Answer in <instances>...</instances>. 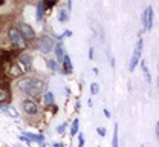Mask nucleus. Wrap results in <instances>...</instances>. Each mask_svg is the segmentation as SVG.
I'll return each mask as SVG.
<instances>
[{"label": "nucleus", "instance_id": "obj_1", "mask_svg": "<svg viewBox=\"0 0 159 147\" xmlns=\"http://www.w3.org/2000/svg\"><path fill=\"white\" fill-rule=\"evenodd\" d=\"M19 87L21 92H25L29 97H37L40 92L43 90L44 83L40 78H23L19 81Z\"/></svg>", "mask_w": 159, "mask_h": 147}, {"label": "nucleus", "instance_id": "obj_2", "mask_svg": "<svg viewBox=\"0 0 159 147\" xmlns=\"http://www.w3.org/2000/svg\"><path fill=\"white\" fill-rule=\"evenodd\" d=\"M8 35H9V40H11V43H12L16 48H26V39H25V37L20 34V31L16 28V26L9 28Z\"/></svg>", "mask_w": 159, "mask_h": 147}, {"label": "nucleus", "instance_id": "obj_3", "mask_svg": "<svg viewBox=\"0 0 159 147\" xmlns=\"http://www.w3.org/2000/svg\"><path fill=\"white\" fill-rule=\"evenodd\" d=\"M16 28L19 29L20 34H21L26 40H34V39H35V31H34L29 25H26L25 21H19Z\"/></svg>", "mask_w": 159, "mask_h": 147}, {"label": "nucleus", "instance_id": "obj_4", "mask_svg": "<svg viewBox=\"0 0 159 147\" xmlns=\"http://www.w3.org/2000/svg\"><path fill=\"white\" fill-rule=\"evenodd\" d=\"M141 52H142V39H139L138 42H136L135 51H133V55H132V60H130V66H129L130 72H133V71H135V67H136V64L139 63V58H141Z\"/></svg>", "mask_w": 159, "mask_h": 147}, {"label": "nucleus", "instance_id": "obj_5", "mask_svg": "<svg viewBox=\"0 0 159 147\" xmlns=\"http://www.w3.org/2000/svg\"><path fill=\"white\" fill-rule=\"evenodd\" d=\"M54 40L51 39V37H48V35H43L41 37V40H40V49H41V52L43 54H51L52 51H54Z\"/></svg>", "mask_w": 159, "mask_h": 147}, {"label": "nucleus", "instance_id": "obj_6", "mask_svg": "<svg viewBox=\"0 0 159 147\" xmlns=\"http://www.w3.org/2000/svg\"><path fill=\"white\" fill-rule=\"evenodd\" d=\"M23 110L28 113V115H37L39 113V106L37 103L34 101V100H31V98H26V100H23Z\"/></svg>", "mask_w": 159, "mask_h": 147}, {"label": "nucleus", "instance_id": "obj_7", "mask_svg": "<svg viewBox=\"0 0 159 147\" xmlns=\"http://www.w3.org/2000/svg\"><path fill=\"white\" fill-rule=\"evenodd\" d=\"M142 21H144V29L150 31L153 26V8L152 6H148L145 9V12L142 14Z\"/></svg>", "mask_w": 159, "mask_h": 147}, {"label": "nucleus", "instance_id": "obj_8", "mask_svg": "<svg viewBox=\"0 0 159 147\" xmlns=\"http://www.w3.org/2000/svg\"><path fill=\"white\" fill-rule=\"evenodd\" d=\"M19 64H21L25 69H31V66H32V55L31 54H21L19 57Z\"/></svg>", "mask_w": 159, "mask_h": 147}, {"label": "nucleus", "instance_id": "obj_9", "mask_svg": "<svg viewBox=\"0 0 159 147\" xmlns=\"http://www.w3.org/2000/svg\"><path fill=\"white\" fill-rule=\"evenodd\" d=\"M23 136L31 143V141H34V143H44V136L43 135H35V133H23Z\"/></svg>", "mask_w": 159, "mask_h": 147}, {"label": "nucleus", "instance_id": "obj_10", "mask_svg": "<svg viewBox=\"0 0 159 147\" xmlns=\"http://www.w3.org/2000/svg\"><path fill=\"white\" fill-rule=\"evenodd\" d=\"M2 112L5 113V115H8V117H11V118H17L19 117V112L12 107V106H6V107H2Z\"/></svg>", "mask_w": 159, "mask_h": 147}, {"label": "nucleus", "instance_id": "obj_11", "mask_svg": "<svg viewBox=\"0 0 159 147\" xmlns=\"http://www.w3.org/2000/svg\"><path fill=\"white\" fill-rule=\"evenodd\" d=\"M63 66H64V71H66L67 74H70V72L74 71V66H72V62H70V57H69L67 54H64V57H63Z\"/></svg>", "mask_w": 159, "mask_h": 147}, {"label": "nucleus", "instance_id": "obj_12", "mask_svg": "<svg viewBox=\"0 0 159 147\" xmlns=\"http://www.w3.org/2000/svg\"><path fill=\"white\" fill-rule=\"evenodd\" d=\"M43 101H44V104L46 106H52L54 104V95H52V92H46L44 94V98H43Z\"/></svg>", "mask_w": 159, "mask_h": 147}, {"label": "nucleus", "instance_id": "obj_13", "mask_svg": "<svg viewBox=\"0 0 159 147\" xmlns=\"http://www.w3.org/2000/svg\"><path fill=\"white\" fill-rule=\"evenodd\" d=\"M9 74H11L12 77H20V75H23V69H20L19 64H14V66L11 67Z\"/></svg>", "mask_w": 159, "mask_h": 147}, {"label": "nucleus", "instance_id": "obj_14", "mask_svg": "<svg viewBox=\"0 0 159 147\" xmlns=\"http://www.w3.org/2000/svg\"><path fill=\"white\" fill-rule=\"evenodd\" d=\"M55 48V54H57V62H61L63 57H64V51H63V44L60 43L58 46H54Z\"/></svg>", "mask_w": 159, "mask_h": 147}, {"label": "nucleus", "instance_id": "obj_15", "mask_svg": "<svg viewBox=\"0 0 159 147\" xmlns=\"http://www.w3.org/2000/svg\"><path fill=\"white\" fill-rule=\"evenodd\" d=\"M43 12H44V5H43V2H40L37 5V14H35V19L39 21L43 19Z\"/></svg>", "mask_w": 159, "mask_h": 147}, {"label": "nucleus", "instance_id": "obj_16", "mask_svg": "<svg viewBox=\"0 0 159 147\" xmlns=\"http://www.w3.org/2000/svg\"><path fill=\"white\" fill-rule=\"evenodd\" d=\"M69 20V12L66 11V9H61L58 12V21H61V23H66V21Z\"/></svg>", "mask_w": 159, "mask_h": 147}, {"label": "nucleus", "instance_id": "obj_17", "mask_svg": "<svg viewBox=\"0 0 159 147\" xmlns=\"http://www.w3.org/2000/svg\"><path fill=\"white\" fill-rule=\"evenodd\" d=\"M112 147H119V141H118V124L113 129V138H112Z\"/></svg>", "mask_w": 159, "mask_h": 147}, {"label": "nucleus", "instance_id": "obj_18", "mask_svg": "<svg viewBox=\"0 0 159 147\" xmlns=\"http://www.w3.org/2000/svg\"><path fill=\"white\" fill-rule=\"evenodd\" d=\"M141 66H142V71H144V75H145V78H147V83L152 84V77H150V72H148V69H147V66L144 62H141Z\"/></svg>", "mask_w": 159, "mask_h": 147}, {"label": "nucleus", "instance_id": "obj_19", "mask_svg": "<svg viewBox=\"0 0 159 147\" xmlns=\"http://www.w3.org/2000/svg\"><path fill=\"white\" fill-rule=\"evenodd\" d=\"M48 66L51 71H60V64L57 60H48Z\"/></svg>", "mask_w": 159, "mask_h": 147}, {"label": "nucleus", "instance_id": "obj_20", "mask_svg": "<svg viewBox=\"0 0 159 147\" xmlns=\"http://www.w3.org/2000/svg\"><path fill=\"white\" fill-rule=\"evenodd\" d=\"M78 124H80V120H74V123H72V126H70V135H72V136L77 135V132H78Z\"/></svg>", "mask_w": 159, "mask_h": 147}, {"label": "nucleus", "instance_id": "obj_21", "mask_svg": "<svg viewBox=\"0 0 159 147\" xmlns=\"http://www.w3.org/2000/svg\"><path fill=\"white\" fill-rule=\"evenodd\" d=\"M8 98H9V94H8V90H5V89H2V87H0V103L6 101Z\"/></svg>", "mask_w": 159, "mask_h": 147}, {"label": "nucleus", "instance_id": "obj_22", "mask_svg": "<svg viewBox=\"0 0 159 147\" xmlns=\"http://www.w3.org/2000/svg\"><path fill=\"white\" fill-rule=\"evenodd\" d=\"M99 92V84L98 83H92L90 84V94L92 95H97Z\"/></svg>", "mask_w": 159, "mask_h": 147}, {"label": "nucleus", "instance_id": "obj_23", "mask_svg": "<svg viewBox=\"0 0 159 147\" xmlns=\"http://www.w3.org/2000/svg\"><path fill=\"white\" fill-rule=\"evenodd\" d=\"M70 35H72V31H64L61 35H57V39H58V40H63L64 37H70Z\"/></svg>", "mask_w": 159, "mask_h": 147}, {"label": "nucleus", "instance_id": "obj_24", "mask_svg": "<svg viewBox=\"0 0 159 147\" xmlns=\"http://www.w3.org/2000/svg\"><path fill=\"white\" fill-rule=\"evenodd\" d=\"M78 147H84V135L80 132L78 135Z\"/></svg>", "mask_w": 159, "mask_h": 147}, {"label": "nucleus", "instance_id": "obj_25", "mask_svg": "<svg viewBox=\"0 0 159 147\" xmlns=\"http://www.w3.org/2000/svg\"><path fill=\"white\" fill-rule=\"evenodd\" d=\"M66 126H67V123H64V124H61L60 127H57V132H58V133H63L64 129H66Z\"/></svg>", "mask_w": 159, "mask_h": 147}, {"label": "nucleus", "instance_id": "obj_26", "mask_svg": "<svg viewBox=\"0 0 159 147\" xmlns=\"http://www.w3.org/2000/svg\"><path fill=\"white\" fill-rule=\"evenodd\" d=\"M97 132L99 133V136H106V129H102V127H98V129H97Z\"/></svg>", "mask_w": 159, "mask_h": 147}, {"label": "nucleus", "instance_id": "obj_27", "mask_svg": "<svg viewBox=\"0 0 159 147\" xmlns=\"http://www.w3.org/2000/svg\"><path fill=\"white\" fill-rule=\"evenodd\" d=\"M89 58L93 60V48H89Z\"/></svg>", "mask_w": 159, "mask_h": 147}, {"label": "nucleus", "instance_id": "obj_28", "mask_svg": "<svg viewBox=\"0 0 159 147\" xmlns=\"http://www.w3.org/2000/svg\"><path fill=\"white\" fill-rule=\"evenodd\" d=\"M67 11H72V0H67Z\"/></svg>", "mask_w": 159, "mask_h": 147}, {"label": "nucleus", "instance_id": "obj_29", "mask_svg": "<svg viewBox=\"0 0 159 147\" xmlns=\"http://www.w3.org/2000/svg\"><path fill=\"white\" fill-rule=\"evenodd\" d=\"M104 115H106V117H107V118H110V112H109V110H107V109H104Z\"/></svg>", "mask_w": 159, "mask_h": 147}, {"label": "nucleus", "instance_id": "obj_30", "mask_svg": "<svg viewBox=\"0 0 159 147\" xmlns=\"http://www.w3.org/2000/svg\"><path fill=\"white\" fill-rule=\"evenodd\" d=\"M52 147H64V146H63L61 143H54V146H52Z\"/></svg>", "mask_w": 159, "mask_h": 147}, {"label": "nucleus", "instance_id": "obj_31", "mask_svg": "<svg viewBox=\"0 0 159 147\" xmlns=\"http://www.w3.org/2000/svg\"><path fill=\"white\" fill-rule=\"evenodd\" d=\"M40 147H49V146H48L46 143H41V144H40Z\"/></svg>", "mask_w": 159, "mask_h": 147}, {"label": "nucleus", "instance_id": "obj_32", "mask_svg": "<svg viewBox=\"0 0 159 147\" xmlns=\"http://www.w3.org/2000/svg\"><path fill=\"white\" fill-rule=\"evenodd\" d=\"M0 3H2V0H0Z\"/></svg>", "mask_w": 159, "mask_h": 147}]
</instances>
